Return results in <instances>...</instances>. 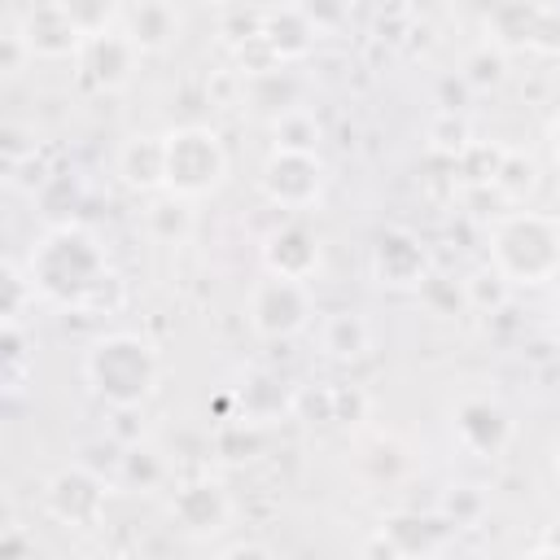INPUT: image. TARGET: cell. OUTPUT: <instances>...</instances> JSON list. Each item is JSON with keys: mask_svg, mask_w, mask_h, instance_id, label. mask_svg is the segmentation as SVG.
<instances>
[{"mask_svg": "<svg viewBox=\"0 0 560 560\" xmlns=\"http://www.w3.org/2000/svg\"><path fill=\"white\" fill-rule=\"evenodd\" d=\"M0 341H4V381H9V389H18V385H22V368H26V341H22V324H18V319H4Z\"/></svg>", "mask_w": 560, "mask_h": 560, "instance_id": "35", "label": "cell"}, {"mask_svg": "<svg viewBox=\"0 0 560 560\" xmlns=\"http://www.w3.org/2000/svg\"><path fill=\"white\" fill-rule=\"evenodd\" d=\"M490 31L499 48H556L560 44L556 18L538 9L534 0H499L490 13Z\"/></svg>", "mask_w": 560, "mask_h": 560, "instance_id": "8", "label": "cell"}, {"mask_svg": "<svg viewBox=\"0 0 560 560\" xmlns=\"http://www.w3.org/2000/svg\"><path fill=\"white\" fill-rule=\"evenodd\" d=\"M223 556H232V560H236V556H262V560H267L271 547H262V542H236V547H228Z\"/></svg>", "mask_w": 560, "mask_h": 560, "instance_id": "42", "label": "cell"}, {"mask_svg": "<svg viewBox=\"0 0 560 560\" xmlns=\"http://www.w3.org/2000/svg\"><path fill=\"white\" fill-rule=\"evenodd\" d=\"M293 9L315 26V35H337V31H346L354 0H293Z\"/></svg>", "mask_w": 560, "mask_h": 560, "instance_id": "32", "label": "cell"}, {"mask_svg": "<svg viewBox=\"0 0 560 560\" xmlns=\"http://www.w3.org/2000/svg\"><path fill=\"white\" fill-rule=\"evenodd\" d=\"M368 416V394L359 385H332V424H354Z\"/></svg>", "mask_w": 560, "mask_h": 560, "instance_id": "37", "label": "cell"}, {"mask_svg": "<svg viewBox=\"0 0 560 560\" xmlns=\"http://www.w3.org/2000/svg\"><path fill=\"white\" fill-rule=\"evenodd\" d=\"M262 197L280 210H306L319 201L324 192V166L315 153H284V149H271V158L262 162Z\"/></svg>", "mask_w": 560, "mask_h": 560, "instance_id": "6", "label": "cell"}, {"mask_svg": "<svg viewBox=\"0 0 560 560\" xmlns=\"http://www.w3.org/2000/svg\"><path fill=\"white\" fill-rule=\"evenodd\" d=\"M424 140H429L433 153L459 158V153L472 144V127H468V118H464L459 109H438V114L429 118V127H424Z\"/></svg>", "mask_w": 560, "mask_h": 560, "instance_id": "27", "label": "cell"}, {"mask_svg": "<svg viewBox=\"0 0 560 560\" xmlns=\"http://www.w3.org/2000/svg\"><path fill=\"white\" fill-rule=\"evenodd\" d=\"M136 61H140V48H136L127 35H114V31L88 35L83 48H79V70H83V79H88L92 88H101V92L127 88Z\"/></svg>", "mask_w": 560, "mask_h": 560, "instance_id": "9", "label": "cell"}, {"mask_svg": "<svg viewBox=\"0 0 560 560\" xmlns=\"http://www.w3.org/2000/svg\"><path fill=\"white\" fill-rule=\"evenodd\" d=\"M118 175L136 192H162L166 188V140L162 136H131V140H122Z\"/></svg>", "mask_w": 560, "mask_h": 560, "instance_id": "18", "label": "cell"}, {"mask_svg": "<svg viewBox=\"0 0 560 560\" xmlns=\"http://www.w3.org/2000/svg\"><path fill=\"white\" fill-rule=\"evenodd\" d=\"M83 376L96 389V398H105L109 407H140L158 389V354L149 350V341L131 332H109L92 341L83 359Z\"/></svg>", "mask_w": 560, "mask_h": 560, "instance_id": "3", "label": "cell"}, {"mask_svg": "<svg viewBox=\"0 0 560 560\" xmlns=\"http://www.w3.org/2000/svg\"><path fill=\"white\" fill-rule=\"evenodd\" d=\"M228 512H232V503H228L223 486H214V481H188L171 499V521L184 534H192V538H206V534L223 529L228 525Z\"/></svg>", "mask_w": 560, "mask_h": 560, "instance_id": "12", "label": "cell"}, {"mask_svg": "<svg viewBox=\"0 0 560 560\" xmlns=\"http://www.w3.org/2000/svg\"><path fill=\"white\" fill-rule=\"evenodd\" d=\"M455 162H459V171H464V179H468V184H490V179H494V171H499V162H503V149L472 140Z\"/></svg>", "mask_w": 560, "mask_h": 560, "instance_id": "34", "label": "cell"}, {"mask_svg": "<svg viewBox=\"0 0 560 560\" xmlns=\"http://www.w3.org/2000/svg\"><path fill=\"white\" fill-rule=\"evenodd\" d=\"M241 105L267 122H276L280 114L302 105V83L289 66H271L258 74H241Z\"/></svg>", "mask_w": 560, "mask_h": 560, "instance_id": "14", "label": "cell"}, {"mask_svg": "<svg viewBox=\"0 0 560 560\" xmlns=\"http://www.w3.org/2000/svg\"><path fill=\"white\" fill-rule=\"evenodd\" d=\"M490 188L508 201V206H525V197L538 188V162L521 149H503V162L490 179Z\"/></svg>", "mask_w": 560, "mask_h": 560, "instance_id": "23", "label": "cell"}, {"mask_svg": "<svg viewBox=\"0 0 560 560\" xmlns=\"http://www.w3.org/2000/svg\"><path fill=\"white\" fill-rule=\"evenodd\" d=\"M271 136H276V149L284 153H319V140H324V127L311 109H289L271 122Z\"/></svg>", "mask_w": 560, "mask_h": 560, "instance_id": "25", "label": "cell"}, {"mask_svg": "<svg viewBox=\"0 0 560 560\" xmlns=\"http://www.w3.org/2000/svg\"><path fill=\"white\" fill-rule=\"evenodd\" d=\"M376 534L389 542L394 556H438L451 538V525L433 512V516H420V512H394L376 525Z\"/></svg>", "mask_w": 560, "mask_h": 560, "instance_id": "16", "label": "cell"}, {"mask_svg": "<svg viewBox=\"0 0 560 560\" xmlns=\"http://www.w3.org/2000/svg\"><path fill=\"white\" fill-rule=\"evenodd\" d=\"M35 206H39L44 219H52V228H61V223H70V214L83 206V184H79L70 171H52L48 184L35 192Z\"/></svg>", "mask_w": 560, "mask_h": 560, "instance_id": "26", "label": "cell"}, {"mask_svg": "<svg viewBox=\"0 0 560 560\" xmlns=\"http://www.w3.org/2000/svg\"><path fill=\"white\" fill-rule=\"evenodd\" d=\"M416 293H420V302L429 306V315H442V319H451V315L468 311V293H464V280H451V276H442V271H429V276L416 284Z\"/></svg>", "mask_w": 560, "mask_h": 560, "instance_id": "28", "label": "cell"}, {"mask_svg": "<svg viewBox=\"0 0 560 560\" xmlns=\"http://www.w3.org/2000/svg\"><path fill=\"white\" fill-rule=\"evenodd\" d=\"M192 223H197L192 219V197H179V192H166L144 210V228L162 245H184L192 236Z\"/></svg>", "mask_w": 560, "mask_h": 560, "instance_id": "22", "label": "cell"}, {"mask_svg": "<svg viewBox=\"0 0 560 560\" xmlns=\"http://www.w3.org/2000/svg\"><path fill=\"white\" fill-rule=\"evenodd\" d=\"M258 35H262V44L271 48V57L280 61V66H293V61H302L311 48H315V26L293 9V4H276V9H262V26H258Z\"/></svg>", "mask_w": 560, "mask_h": 560, "instance_id": "17", "label": "cell"}, {"mask_svg": "<svg viewBox=\"0 0 560 560\" xmlns=\"http://www.w3.org/2000/svg\"><path fill=\"white\" fill-rule=\"evenodd\" d=\"M249 328L267 341H284L293 332H302L311 324V289L306 280H289V276H262L249 289Z\"/></svg>", "mask_w": 560, "mask_h": 560, "instance_id": "5", "label": "cell"}, {"mask_svg": "<svg viewBox=\"0 0 560 560\" xmlns=\"http://www.w3.org/2000/svg\"><path fill=\"white\" fill-rule=\"evenodd\" d=\"M26 57H35V52H31V44L22 39V31H9V35L0 39V74H9V79H13V74L22 70V61H26Z\"/></svg>", "mask_w": 560, "mask_h": 560, "instance_id": "40", "label": "cell"}, {"mask_svg": "<svg viewBox=\"0 0 560 560\" xmlns=\"http://www.w3.org/2000/svg\"><path fill=\"white\" fill-rule=\"evenodd\" d=\"M166 140V192L206 197L228 175V149L210 127H175Z\"/></svg>", "mask_w": 560, "mask_h": 560, "instance_id": "4", "label": "cell"}, {"mask_svg": "<svg viewBox=\"0 0 560 560\" xmlns=\"http://www.w3.org/2000/svg\"><path fill=\"white\" fill-rule=\"evenodd\" d=\"M158 481H162V459H158L144 442L122 446V459H118V477H114V486H122V490H153Z\"/></svg>", "mask_w": 560, "mask_h": 560, "instance_id": "29", "label": "cell"}, {"mask_svg": "<svg viewBox=\"0 0 560 560\" xmlns=\"http://www.w3.org/2000/svg\"><path fill=\"white\" fill-rule=\"evenodd\" d=\"M0 158H4V166L22 162V158H35V136L22 131L18 122H4L0 127Z\"/></svg>", "mask_w": 560, "mask_h": 560, "instance_id": "38", "label": "cell"}, {"mask_svg": "<svg viewBox=\"0 0 560 560\" xmlns=\"http://www.w3.org/2000/svg\"><path fill=\"white\" fill-rule=\"evenodd\" d=\"M293 394H298V389H289L284 376L258 368V372H249V376L241 381L236 402H241V416H245L249 424H262V420L289 416V411H293Z\"/></svg>", "mask_w": 560, "mask_h": 560, "instance_id": "19", "label": "cell"}, {"mask_svg": "<svg viewBox=\"0 0 560 560\" xmlns=\"http://www.w3.org/2000/svg\"><path fill=\"white\" fill-rule=\"evenodd\" d=\"M22 39L31 44V52L35 57H79V48H83V31L57 9V0H44V4H35L26 18H22Z\"/></svg>", "mask_w": 560, "mask_h": 560, "instance_id": "13", "label": "cell"}, {"mask_svg": "<svg viewBox=\"0 0 560 560\" xmlns=\"http://www.w3.org/2000/svg\"><path fill=\"white\" fill-rule=\"evenodd\" d=\"M109 438H114L118 446H136V442H144V420H140V407H114Z\"/></svg>", "mask_w": 560, "mask_h": 560, "instance_id": "39", "label": "cell"}, {"mask_svg": "<svg viewBox=\"0 0 560 560\" xmlns=\"http://www.w3.org/2000/svg\"><path fill=\"white\" fill-rule=\"evenodd\" d=\"M206 4H219V0H206Z\"/></svg>", "mask_w": 560, "mask_h": 560, "instance_id": "45", "label": "cell"}, {"mask_svg": "<svg viewBox=\"0 0 560 560\" xmlns=\"http://www.w3.org/2000/svg\"><path fill=\"white\" fill-rule=\"evenodd\" d=\"M57 9L83 31V35H105L118 18V0H57Z\"/></svg>", "mask_w": 560, "mask_h": 560, "instance_id": "31", "label": "cell"}, {"mask_svg": "<svg viewBox=\"0 0 560 560\" xmlns=\"http://www.w3.org/2000/svg\"><path fill=\"white\" fill-rule=\"evenodd\" d=\"M490 267L508 284H547L560 276V219L508 210L490 232Z\"/></svg>", "mask_w": 560, "mask_h": 560, "instance_id": "2", "label": "cell"}, {"mask_svg": "<svg viewBox=\"0 0 560 560\" xmlns=\"http://www.w3.org/2000/svg\"><path fill=\"white\" fill-rule=\"evenodd\" d=\"M503 70H508V66H503V48H499V44H481V48L468 52V61H464L459 74H464L468 88H494V83L503 79Z\"/></svg>", "mask_w": 560, "mask_h": 560, "instance_id": "33", "label": "cell"}, {"mask_svg": "<svg viewBox=\"0 0 560 560\" xmlns=\"http://www.w3.org/2000/svg\"><path fill=\"white\" fill-rule=\"evenodd\" d=\"M547 144H551V158H556V166H560V114H556L551 127H547Z\"/></svg>", "mask_w": 560, "mask_h": 560, "instance_id": "43", "label": "cell"}, {"mask_svg": "<svg viewBox=\"0 0 560 560\" xmlns=\"http://www.w3.org/2000/svg\"><path fill=\"white\" fill-rule=\"evenodd\" d=\"M262 267L271 276H289V280H311L319 267V241L302 228V223H280L267 241H262Z\"/></svg>", "mask_w": 560, "mask_h": 560, "instance_id": "15", "label": "cell"}, {"mask_svg": "<svg viewBox=\"0 0 560 560\" xmlns=\"http://www.w3.org/2000/svg\"><path fill=\"white\" fill-rule=\"evenodd\" d=\"M26 298H35L31 276H22L13 262H4V302H0V315L4 319H22V302Z\"/></svg>", "mask_w": 560, "mask_h": 560, "instance_id": "36", "label": "cell"}, {"mask_svg": "<svg viewBox=\"0 0 560 560\" xmlns=\"http://www.w3.org/2000/svg\"><path fill=\"white\" fill-rule=\"evenodd\" d=\"M109 271L114 267L105 262V249L74 223L52 228L26 258V276L35 284V293L57 306H70V311H83V302L101 289V280Z\"/></svg>", "mask_w": 560, "mask_h": 560, "instance_id": "1", "label": "cell"}, {"mask_svg": "<svg viewBox=\"0 0 560 560\" xmlns=\"http://www.w3.org/2000/svg\"><path fill=\"white\" fill-rule=\"evenodd\" d=\"M551 459H556V472H560V438H556V446H551Z\"/></svg>", "mask_w": 560, "mask_h": 560, "instance_id": "44", "label": "cell"}, {"mask_svg": "<svg viewBox=\"0 0 560 560\" xmlns=\"http://www.w3.org/2000/svg\"><path fill=\"white\" fill-rule=\"evenodd\" d=\"M486 512H490V499H486V490L472 486V481L446 486L442 499H438V516H442L451 529H472V525H481Z\"/></svg>", "mask_w": 560, "mask_h": 560, "instance_id": "24", "label": "cell"}, {"mask_svg": "<svg viewBox=\"0 0 560 560\" xmlns=\"http://www.w3.org/2000/svg\"><path fill=\"white\" fill-rule=\"evenodd\" d=\"M127 39L140 48V57L149 52H166L179 39V13L171 0H140L127 18Z\"/></svg>", "mask_w": 560, "mask_h": 560, "instance_id": "20", "label": "cell"}, {"mask_svg": "<svg viewBox=\"0 0 560 560\" xmlns=\"http://www.w3.org/2000/svg\"><path fill=\"white\" fill-rule=\"evenodd\" d=\"M508 280L494 271V267H477L472 276H464V293H468V311H486V315H494V311H503V302H508Z\"/></svg>", "mask_w": 560, "mask_h": 560, "instance_id": "30", "label": "cell"}, {"mask_svg": "<svg viewBox=\"0 0 560 560\" xmlns=\"http://www.w3.org/2000/svg\"><path fill=\"white\" fill-rule=\"evenodd\" d=\"M44 503H48L52 521H61L70 529H92V525H101V512H105V477L92 472L88 464L61 468L48 481Z\"/></svg>", "mask_w": 560, "mask_h": 560, "instance_id": "7", "label": "cell"}, {"mask_svg": "<svg viewBox=\"0 0 560 560\" xmlns=\"http://www.w3.org/2000/svg\"><path fill=\"white\" fill-rule=\"evenodd\" d=\"M455 438H459V446H468L472 455H503V446H508V438H512V420H508V411L499 407V402H490V398H468V402H459V411H455Z\"/></svg>", "mask_w": 560, "mask_h": 560, "instance_id": "11", "label": "cell"}, {"mask_svg": "<svg viewBox=\"0 0 560 560\" xmlns=\"http://www.w3.org/2000/svg\"><path fill=\"white\" fill-rule=\"evenodd\" d=\"M529 556H560V521H556V525H547V534L529 547Z\"/></svg>", "mask_w": 560, "mask_h": 560, "instance_id": "41", "label": "cell"}, {"mask_svg": "<svg viewBox=\"0 0 560 560\" xmlns=\"http://www.w3.org/2000/svg\"><path fill=\"white\" fill-rule=\"evenodd\" d=\"M372 276L389 289H416L429 276V254L411 232L389 228L372 245Z\"/></svg>", "mask_w": 560, "mask_h": 560, "instance_id": "10", "label": "cell"}, {"mask_svg": "<svg viewBox=\"0 0 560 560\" xmlns=\"http://www.w3.org/2000/svg\"><path fill=\"white\" fill-rule=\"evenodd\" d=\"M319 346H324L328 359L350 363V359H363L372 350V328H368V319L359 311H332L319 324Z\"/></svg>", "mask_w": 560, "mask_h": 560, "instance_id": "21", "label": "cell"}]
</instances>
